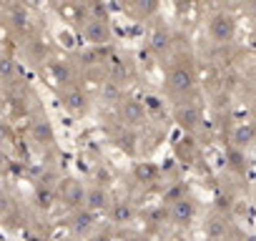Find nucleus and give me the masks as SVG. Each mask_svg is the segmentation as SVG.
<instances>
[{
  "mask_svg": "<svg viewBox=\"0 0 256 241\" xmlns=\"http://www.w3.org/2000/svg\"><path fill=\"white\" fill-rule=\"evenodd\" d=\"M103 198H106V194H103V191H90V194H88L90 206H103Z\"/></svg>",
  "mask_w": 256,
  "mask_h": 241,
  "instance_id": "nucleus-4",
  "label": "nucleus"
},
{
  "mask_svg": "<svg viewBox=\"0 0 256 241\" xmlns=\"http://www.w3.org/2000/svg\"><path fill=\"white\" fill-rule=\"evenodd\" d=\"M211 36H214L216 40H228V36H231V20L216 18V20L211 23Z\"/></svg>",
  "mask_w": 256,
  "mask_h": 241,
  "instance_id": "nucleus-1",
  "label": "nucleus"
},
{
  "mask_svg": "<svg viewBox=\"0 0 256 241\" xmlns=\"http://www.w3.org/2000/svg\"><path fill=\"white\" fill-rule=\"evenodd\" d=\"M188 83H191V78H188L184 70H176V73H174V86H176V88H188Z\"/></svg>",
  "mask_w": 256,
  "mask_h": 241,
  "instance_id": "nucleus-2",
  "label": "nucleus"
},
{
  "mask_svg": "<svg viewBox=\"0 0 256 241\" xmlns=\"http://www.w3.org/2000/svg\"><path fill=\"white\" fill-rule=\"evenodd\" d=\"M184 216H191V204H188V201H178L176 218H184Z\"/></svg>",
  "mask_w": 256,
  "mask_h": 241,
  "instance_id": "nucleus-5",
  "label": "nucleus"
},
{
  "mask_svg": "<svg viewBox=\"0 0 256 241\" xmlns=\"http://www.w3.org/2000/svg\"><path fill=\"white\" fill-rule=\"evenodd\" d=\"M0 161H3V156H0Z\"/></svg>",
  "mask_w": 256,
  "mask_h": 241,
  "instance_id": "nucleus-7",
  "label": "nucleus"
},
{
  "mask_svg": "<svg viewBox=\"0 0 256 241\" xmlns=\"http://www.w3.org/2000/svg\"><path fill=\"white\" fill-rule=\"evenodd\" d=\"M0 70H3V73H10V60H8V58L0 60Z\"/></svg>",
  "mask_w": 256,
  "mask_h": 241,
  "instance_id": "nucleus-6",
  "label": "nucleus"
},
{
  "mask_svg": "<svg viewBox=\"0 0 256 241\" xmlns=\"http://www.w3.org/2000/svg\"><path fill=\"white\" fill-rule=\"evenodd\" d=\"M86 33H88L90 38H96V40H103V36H106V33H103V26H100V23H90Z\"/></svg>",
  "mask_w": 256,
  "mask_h": 241,
  "instance_id": "nucleus-3",
  "label": "nucleus"
}]
</instances>
